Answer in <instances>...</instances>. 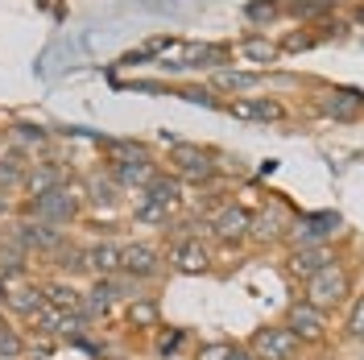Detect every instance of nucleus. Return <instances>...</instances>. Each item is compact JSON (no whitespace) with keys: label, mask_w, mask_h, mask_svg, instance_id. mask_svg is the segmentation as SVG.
Returning a JSON list of instances; mask_svg holds the SVG:
<instances>
[{"label":"nucleus","mask_w":364,"mask_h":360,"mask_svg":"<svg viewBox=\"0 0 364 360\" xmlns=\"http://www.w3.org/2000/svg\"><path fill=\"white\" fill-rule=\"evenodd\" d=\"M29 211H33L42 224H63V220H70V216L79 211V195L67 191V186H58V191L33 195V199H29Z\"/></svg>","instance_id":"nucleus-1"},{"label":"nucleus","mask_w":364,"mask_h":360,"mask_svg":"<svg viewBox=\"0 0 364 360\" xmlns=\"http://www.w3.org/2000/svg\"><path fill=\"white\" fill-rule=\"evenodd\" d=\"M343 294H348V273L340 265H327L323 273H315L311 282H306V302H315L318 311L323 307H336Z\"/></svg>","instance_id":"nucleus-2"},{"label":"nucleus","mask_w":364,"mask_h":360,"mask_svg":"<svg viewBox=\"0 0 364 360\" xmlns=\"http://www.w3.org/2000/svg\"><path fill=\"white\" fill-rule=\"evenodd\" d=\"M252 352L257 360H290L298 352V336L290 327H261L252 336Z\"/></svg>","instance_id":"nucleus-3"},{"label":"nucleus","mask_w":364,"mask_h":360,"mask_svg":"<svg viewBox=\"0 0 364 360\" xmlns=\"http://www.w3.org/2000/svg\"><path fill=\"white\" fill-rule=\"evenodd\" d=\"M170 158H174V166H178L186 179H211V174H215V162H211V154H207V149H199V145H182V141H174Z\"/></svg>","instance_id":"nucleus-4"},{"label":"nucleus","mask_w":364,"mask_h":360,"mask_svg":"<svg viewBox=\"0 0 364 360\" xmlns=\"http://www.w3.org/2000/svg\"><path fill=\"white\" fill-rule=\"evenodd\" d=\"M286 327H290L298 339H318L323 327H327V319H323V311H318L315 302H294V307L286 311Z\"/></svg>","instance_id":"nucleus-5"},{"label":"nucleus","mask_w":364,"mask_h":360,"mask_svg":"<svg viewBox=\"0 0 364 360\" xmlns=\"http://www.w3.org/2000/svg\"><path fill=\"white\" fill-rule=\"evenodd\" d=\"M211 232H215L220 240H228V245H236V240H245L252 232V216L245 207H224V211L211 220Z\"/></svg>","instance_id":"nucleus-6"},{"label":"nucleus","mask_w":364,"mask_h":360,"mask_svg":"<svg viewBox=\"0 0 364 360\" xmlns=\"http://www.w3.org/2000/svg\"><path fill=\"white\" fill-rule=\"evenodd\" d=\"M336 257H331V248L327 245H302L294 248V257H290V273H298V277H315V273H323L327 265H331Z\"/></svg>","instance_id":"nucleus-7"},{"label":"nucleus","mask_w":364,"mask_h":360,"mask_svg":"<svg viewBox=\"0 0 364 360\" xmlns=\"http://www.w3.org/2000/svg\"><path fill=\"white\" fill-rule=\"evenodd\" d=\"M331 232H340V216H336V211H323V216H306V220H298L294 240H298V248L302 245H323Z\"/></svg>","instance_id":"nucleus-8"},{"label":"nucleus","mask_w":364,"mask_h":360,"mask_svg":"<svg viewBox=\"0 0 364 360\" xmlns=\"http://www.w3.org/2000/svg\"><path fill=\"white\" fill-rule=\"evenodd\" d=\"M120 270L129 273V277H154V273L161 270L158 265V248L154 245H129L124 248V261H120Z\"/></svg>","instance_id":"nucleus-9"},{"label":"nucleus","mask_w":364,"mask_h":360,"mask_svg":"<svg viewBox=\"0 0 364 360\" xmlns=\"http://www.w3.org/2000/svg\"><path fill=\"white\" fill-rule=\"evenodd\" d=\"M17 245L21 248H58L63 245V232H58L54 224L25 220V224H17Z\"/></svg>","instance_id":"nucleus-10"},{"label":"nucleus","mask_w":364,"mask_h":360,"mask_svg":"<svg viewBox=\"0 0 364 360\" xmlns=\"http://www.w3.org/2000/svg\"><path fill=\"white\" fill-rule=\"evenodd\" d=\"M228 112L240 116V120H261V125H273V120H282V116H286V108H282L277 100H236Z\"/></svg>","instance_id":"nucleus-11"},{"label":"nucleus","mask_w":364,"mask_h":360,"mask_svg":"<svg viewBox=\"0 0 364 360\" xmlns=\"http://www.w3.org/2000/svg\"><path fill=\"white\" fill-rule=\"evenodd\" d=\"M360 108H364V95L360 91H352V88L331 91V95L323 100V112L336 116V120H352V116H360Z\"/></svg>","instance_id":"nucleus-12"},{"label":"nucleus","mask_w":364,"mask_h":360,"mask_svg":"<svg viewBox=\"0 0 364 360\" xmlns=\"http://www.w3.org/2000/svg\"><path fill=\"white\" fill-rule=\"evenodd\" d=\"M207 265H211V257L199 240H182L174 248V270L178 273H207Z\"/></svg>","instance_id":"nucleus-13"},{"label":"nucleus","mask_w":364,"mask_h":360,"mask_svg":"<svg viewBox=\"0 0 364 360\" xmlns=\"http://www.w3.org/2000/svg\"><path fill=\"white\" fill-rule=\"evenodd\" d=\"M178 195H182V186L174 179H166V174H154V182L141 191V199L145 203H158V207H166V211L178 207Z\"/></svg>","instance_id":"nucleus-14"},{"label":"nucleus","mask_w":364,"mask_h":360,"mask_svg":"<svg viewBox=\"0 0 364 360\" xmlns=\"http://www.w3.org/2000/svg\"><path fill=\"white\" fill-rule=\"evenodd\" d=\"M120 261H124V248H120V245H108V240H104V245H91L87 248L91 273H108V277H112V273H120Z\"/></svg>","instance_id":"nucleus-15"},{"label":"nucleus","mask_w":364,"mask_h":360,"mask_svg":"<svg viewBox=\"0 0 364 360\" xmlns=\"http://www.w3.org/2000/svg\"><path fill=\"white\" fill-rule=\"evenodd\" d=\"M46 307H54V311H63V315H83V302H87V294L70 290V286H46Z\"/></svg>","instance_id":"nucleus-16"},{"label":"nucleus","mask_w":364,"mask_h":360,"mask_svg":"<svg viewBox=\"0 0 364 360\" xmlns=\"http://www.w3.org/2000/svg\"><path fill=\"white\" fill-rule=\"evenodd\" d=\"M178 58H182L178 67H224L228 46H186Z\"/></svg>","instance_id":"nucleus-17"},{"label":"nucleus","mask_w":364,"mask_h":360,"mask_svg":"<svg viewBox=\"0 0 364 360\" xmlns=\"http://www.w3.org/2000/svg\"><path fill=\"white\" fill-rule=\"evenodd\" d=\"M25 186H29V199H33V195H46V191L67 186V174H63L58 166H33L29 179H25Z\"/></svg>","instance_id":"nucleus-18"},{"label":"nucleus","mask_w":364,"mask_h":360,"mask_svg":"<svg viewBox=\"0 0 364 360\" xmlns=\"http://www.w3.org/2000/svg\"><path fill=\"white\" fill-rule=\"evenodd\" d=\"M4 298H9V311H17V315H38L46 307V294L38 286H17V290H9Z\"/></svg>","instance_id":"nucleus-19"},{"label":"nucleus","mask_w":364,"mask_h":360,"mask_svg":"<svg viewBox=\"0 0 364 360\" xmlns=\"http://www.w3.org/2000/svg\"><path fill=\"white\" fill-rule=\"evenodd\" d=\"M236 58L240 63H273L277 58V46L265 42V38H245V42L236 46Z\"/></svg>","instance_id":"nucleus-20"},{"label":"nucleus","mask_w":364,"mask_h":360,"mask_svg":"<svg viewBox=\"0 0 364 360\" xmlns=\"http://www.w3.org/2000/svg\"><path fill=\"white\" fill-rule=\"evenodd\" d=\"M116 182H136L141 191L154 182V166H149V158L141 162H116Z\"/></svg>","instance_id":"nucleus-21"},{"label":"nucleus","mask_w":364,"mask_h":360,"mask_svg":"<svg viewBox=\"0 0 364 360\" xmlns=\"http://www.w3.org/2000/svg\"><path fill=\"white\" fill-rule=\"evenodd\" d=\"M215 88H224V91H252V88H257V75H249V70H220V75H215Z\"/></svg>","instance_id":"nucleus-22"},{"label":"nucleus","mask_w":364,"mask_h":360,"mask_svg":"<svg viewBox=\"0 0 364 360\" xmlns=\"http://www.w3.org/2000/svg\"><path fill=\"white\" fill-rule=\"evenodd\" d=\"M252 232H257L261 240H273V236H282L286 228H282V216H277V211H265V216H252Z\"/></svg>","instance_id":"nucleus-23"},{"label":"nucleus","mask_w":364,"mask_h":360,"mask_svg":"<svg viewBox=\"0 0 364 360\" xmlns=\"http://www.w3.org/2000/svg\"><path fill=\"white\" fill-rule=\"evenodd\" d=\"M129 319H133V323H141V327H158L161 311H158V302H141V298H136L133 307H129Z\"/></svg>","instance_id":"nucleus-24"},{"label":"nucleus","mask_w":364,"mask_h":360,"mask_svg":"<svg viewBox=\"0 0 364 360\" xmlns=\"http://www.w3.org/2000/svg\"><path fill=\"white\" fill-rule=\"evenodd\" d=\"M277 13H282L277 0H249V4H245V17H249V21H273Z\"/></svg>","instance_id":"nucleus-25"},{"label":"nucleus","mask_w":364,"mask_h":360,"mask_svg":"<svg viewBox=\"0 0 364 360\" xmlns=\"http://www.w3.org/2000/svg\"><path fill=\"white\" fill-rule=\"evenodd\" d=\"M25 179H29V170H25V162L17 158V154L0 162V182H9V186H13V182H25Z\"/></svg>","instance_id":"nucleus-26"},{"label":"nucleus","mask_w":364,"mask_h":360,"mask_svg":"<svg viewBox=\"0 0 364 360\" xmlns=\"http://www.w3.org/2000/svg\"><path fill=\"white\" fill-rule=\"evenodd\" d=\"M182 339H186L182 327H166V332L158 336V352H161V356H174V352L182 348Z\"/></svg>","instance_id":"nucleus-27"},{"label":"nucleus","mask_w":364,"mask_h":360,"mask_svg":"<svg viewBox=\"0 0 364 360\" xmlns=\"http://www.w3.org/2000/svg\"><path fill=\"white\" fill-rule=\"evenodd\" d=\"M91 191H95V203H116V191H120V182H108V179H95L91 182Z\"/></svg>","instance_id":"nucleus-28"},{"label":"nucleus","mask_w":364,"mask_h":360,"mask_svg":"<svg viewBox=\"0 0 364 360\" xmlns=\"http://www.w3.org/2000/svg\"><path fill=\"white\" fill-rule=\"evenodd\" d=\"M170 211L166 207H158V203H145L141 199V207H136V224H154V220H166Z\"/></svg>","instance_id":"nucleus-29"},{"label":"nucleus","mask_w":364,"mask_h":360,"mask_svg":"<svg viewBox=\"0 0 364 360\" xmlns=\"http://www.w3.org/2000/svg\"><path fill=\"white\" fill-rule=\"evenodd\" d=\"M348 336L364 339V298H356V307H352V315H348Z\"/></svg>","instance_id":"nucleus-30"},{"label":"nucleus","mask_w":364,"mask_h":360,"mask_svg":"<svg viewBox=\"0 0 364 360\" xmlns=\"http://www.w3.org/2000/svg\"><path fill=\"white\" fill-rule=\"evenodd\" d=\"M327 4L331 0H294L290 9H294L298 17H315V13H327Z\"/></svg>","instance_id":"nucleus-31"},{"label":"nucleus","mask_w":364,"mask_h":360,"mask_svg":"<svg viewBox=\"0 0 364 360\" xmlns=\"http://www.w3.org/2000/svg\"><path fill=\"white\" fill-rule=\"evenodd\" d=\"M199 360H232V348L228 344H207V348H199Z\"/></svg>","instance_id":"nucleus-32"},{"label":"nucleus","mask_w":364,"mask_h":360,"mask_svg":"<svg viewBox=\"0 0 364 360\" xmlns=\"http://www.w3.org/2000/svg\"><path fill=\"white\" fill-rule=\"evenodd\" d=\"M13 352H21V339L13 336L9 327H0V356H13Z\"/></svg>","instance_id":"nucleus-33"},{"label":"nucleus","mask_w":364,"mask_h":360,"mask_svg":"<svg viewBox=\"0 0 364 360\" xmlns=\"http://www.w3.org/2000/svg\"><path fill=\"white\" fill-rule=\"evenodd\" d=\"M25 141H46V129H33V125H17Z\"/></svg>","instance_id":"nucleus-34"},{"label":"nucleus","mask_w":364,"mask_h":360,"mask_svg":"<svg viewBox=\"0 0 364 360\" xmlns=\"http://www.w3.org/2000/svg\"><path fill=\"white\" fill-rule=\"evenodd\" d=\"M182 95H186V100H195V104H215V100H211V95H207V91H199V88L182 91Z\"/></svg>","instance_id":"nucleus-35"},{"label":"nucleus","mask_w":364,"mask_h":360,"mask_svg":"<svg viewBox=\"0 0 364 360\" xmlns=\"http://www.w3.org/2000/svg\"><path fill=\"white\" fill-rule=\"evenodd\" d=\"M4 207H9V199H0V211H4Z\"/></svg>","instance_id":"nucleus-36"},{"label":"nucleus","mask_w":364,"mask_h":360,"mask_svg":"<svg viewBox=\"0 0 364 360\" xmlns=\"http://www.w3.org/2000/svg\"><path fill=\"white\" fill-rule=\"evenodd\" d=\"M0 298H4V282H0Z\"/></svg>","instance_id":"nucleus-37"},{"label":"nucleus","mask_w":364,"mask_h":360,"mask_svg":"<svg viewBox=\"0 0 364 360\" xmlns=\"http://www.w3.org/2000/svg\"><path fill=\"white\" fill-rule=\"evenodd\" d=\"M108 360H124V356H108Z\"/></svg>","instance_id":"nucleus-38"}]
</instances>
